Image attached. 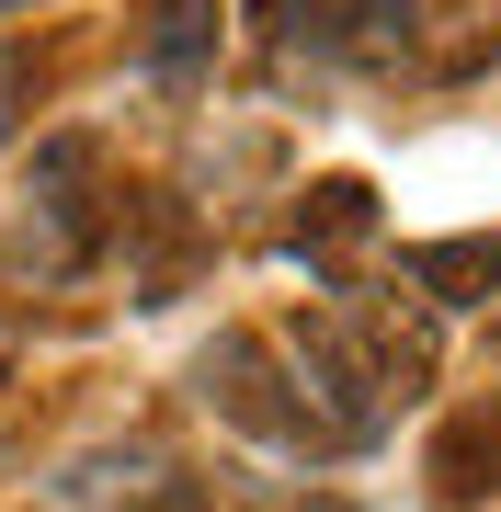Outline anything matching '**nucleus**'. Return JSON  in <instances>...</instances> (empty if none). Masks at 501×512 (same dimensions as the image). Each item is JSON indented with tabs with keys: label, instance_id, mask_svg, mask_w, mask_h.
I'll use <instances>...</instances> for the list:
<instances>
[{
	"label": "nucleus",
	"instance_id": "obj_1",
	"mask_svg": "<svg viewBox=\"0 0 501 512\" xmlns=\"http://www.w3.org/2000/svg\"><path fill=\"white\" fill-rule=\"evenodd\" d=\"M262 23L308 69H388L422 35V0H262Z\"/></svg>",
	"mask_w": 501,
	"mask_h": 512
},
{
	"label": "nucleus",
	"instance_id": "obj_2",
	"mask_svg": "<svg viewBox=\"0 0 501 512\" xmlns=\"http://www.w3.org/2000/svg\"><path fill=\"white\" fill-rule=\"evenodd\" d=\"M285 387H297V376L274 365V342H262V330H217V353H205V399H217V421L285 444V456H319V444H308V410L285 399Z\"/></svg>",
	"mask_w": 501,
	"mask_h": 512
},
{
	"label": "nucleus",
	"instance_id": "obj_3",
	"mask_svg": "<svg viewBox=\"0 0 501 512\" xmlns=\"http://www.w3.org/2000/svg\"><path fill=\"white\" fill-rule=\"evenodd\" d=\"M126 46H137V69L160 92H205L217 80V0H137Z\"/></svg>",
	"mask_w": 501,
	"mask_h": 512
},
{
	"label": "nucleus",
	"instance_id": "obj_4",
	"mask_svg": "<svg viewBox=\"0 0 501 512\" xmlns=\"http://www.w3.org/2000/svg\"><path fill=\"white\" fill-rule=\"evenodd\" d=\"M410 296H433V308H490L501 296V228H456V239H410L399 251Z\"/></svg>",
	"mask_w": 501,
	"mask_h": 512
},
{
	"label": "nucleus",
	"instance_id": "obj_5",
	"mask_svg": "<svg viewBox=\"0 0 501 512\" xmlns=\"http://www.w3.org/2000/svg\"><path fill=\"white\" fill-rule=\"evenodd\" d=\"M353 239H376V183H365V171H319V183L297 194V251L331 274Z\"/></svg>",
	"mask_w": 501,
	"mask_h": 512
},
{
	"label": "nucleus",
	"instance_id": "obj_6",
	"mask_svg": "<svg viewBox=\"0 0 501 512\" xmlns=\"http://www.w3.org/2000/svg\"><path fill=\"white\" fill-rule=\"evenodd\" d=\"M12 103H23V57H0V137H12Z\"/></svg>",
	"mask_w": 501,
	"mask_h": 512
}]
</instances>
